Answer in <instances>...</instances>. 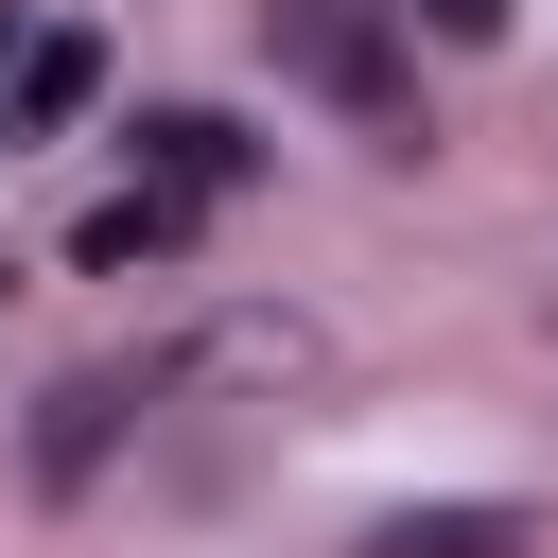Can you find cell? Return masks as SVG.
<instances>
[{"label": "cell", "instance_id": "7a4b0ae2", "mask_svg": "<svg viewBox=\"0 0 558 558\" xmlns=\"http://www.w3.org/2000/svg\"><path fill=\"white\" fill-rule=\"evenodd\" d=\"M140 174H157V192H244V122L157 105V122H140Z\"/></svg>", "mask_w": 558, "mask_h": 558}, {"label": "cell", "instance_id": "6da1fadb", "mask_svg": "<svg viewBox=\"0 0 558 558\" xmlns=\"http://www.w3.org/2000/svg\"><path fill=\"white\" fill-rule=\"evenodd\" d=\"M262 52H279L296 87H331L349 122H401V35H384V0H262Z\"/></svg>", "mask_w": 558, "mask_h": 558}, {"label": "cell", "instance_id": "5b68a950", "mask_svg": "<svg viewBox=\"0 0 558 558\" xmlns=\"http://www.w3.org/2000/svg\"><path fill=\"white\" fill-rule=\"evenodd\" d=\"M174 227H192V192H157V174H140L122 209H87V227H70V262H157Z\"/></svg>", "mask_w": 558, "mask_h": 558}, {"label": "cell", "instance_id": "3957f363", "mask_svg": "<svg viewBox=\"0 0 558 558\" xmlns=\"http://www.w3.org/2000/svg\"><path fill=\"white\" fill-rule=\"evenodd\" d=\"M87 87H105V52H87V35H35V52H17V87H0V122H17V140H52V122H87Z\"/></svg>", "mask_w": 558, "mask_h": 558}, {"label": "cell", "instance_id": "277c9868", "mask_svg": "<svg viewBox=\"0 0 558 558\" xmlns=\"http://www.w3.org/2000/svg\"><path fill=\"white\" fill-rule=\"evenodd\" d=\"M366 558H523V506H401Z\"/></svg>", "mask_w": 558, "mask_h": 558}, {"label": "cell", "instance_id": "8992f818", "mask_svg": "<svg viewBox=\"0 0 558 558\" xmlns=\"http://www.w3.org/2000/svg\"><path fill=\"white\" fill-rule=\"evenodd\" d=\"M418 17H436L453 52H488V35H506V0H418Z\"/></svg>", "mask_w": 558, "mask_h": 558}]
</instances>
